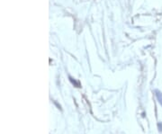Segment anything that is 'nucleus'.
Masks as SVG:
<instances>
[{"mask_svg":"<svg viewBox=\"0 0 162 134\" xmlns=\"http://www.w3.org/2000/svg\"><path fill=\"white\" fill-rule=\"evenodd\" d=\"M155 93H156V96L158 98V101L159 102V104L162 105V93L158 90H156Z\"/></svg>","mask_w":162,"mask_h":134,"instance_id":"f257e3e1","label":"nucleus"},{"mask_svg":"<svg viewBox=\"0 0 162 134\" xmlns=\"http://www.w3.org/2000/svg\"><path fill=\"white\" fill-rule=\"evenodd\" d=\"M158 130H159V131H162V122H159L158 123Z\"/></svg>","mask_w":162,"mask_h":134,"instance_id":"7ed1b4c3","label":"nucleus"},{"mask_svg":"<svg viewBox=\"0 0 162 134\" xmlns=\"http://www.w3.org/2000/svg\"><path fill=\"white\" fill-rule=\"evenodd\" d=\"M69 79H70V81H71V82L73 83V84H75V85H76V87H79V84H78V83L76 82L75 80H73V78H69Z\"/></svg>","mask_w":162,"mask_h":134,"instance_id":"f03ea898","label":"nucleus"}]
</instances>
